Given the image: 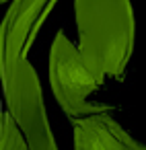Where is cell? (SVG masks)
Segmentation results:
<instances>
[{"instance_id":"obj_4","label":"cell","mask_w":146,"mask_h":150,"mask_svg":"<svg viewBox=\"0 0 146 150\" xmlns=\"http://www.w3.org/2000/svg\"><path fill=\"white\" fill-rule=\"evenodd\" d=\"M74 150H146V144L128 134L109 111L72 119Z\"/></svg>"},{"instance_id":"obj_2","label":"cell","mask_w":146,"mask_h":150,"mask_svg":"<svg viewBox=\"0 0 146 150\" xmlns=\"http://www.w3.org/2000/svg\"><path fill=\"white\" fill-rule=\"evenodd\" d=\"M2 93L6 107L23 134L27 150H58L35 68L31 64H21L2 80Z\"/></svg>"},{"instance_id":"obj_1","label":"cell","mask_w":146,"mask_h":150,"mask_svg":"<svg viewBox=\"0 0 146 150\" xmlns=\"http://www.w3.org/2000/svg\"><path fill=\"white\" fill-rule=\"evenodd\" d=\"M74 17L78 41L60 29L50 52L52 91L70 121L111 111L91 97L123 78L136 33L130 0H74Z\"/></svg>"},{"instance_id":"obj_3","label":"cell","mask_w":146,"mask_h":150,"mask_svg":"<svg viewBox=\"0 0 146 150\" xmlns=\"http://www.w3.org/2000/svg\"><path fill=\"white\" fill-rule=\"evenodd\" d=\"M58 0H13L0 23V72L27 60L39 29Z\"/></svg>"},{"instance_id":"obj_5","label":"cell","mask_w":146,"mask_h":150,"mask_svg":"<svg viewBox=\"0 0 146 150\" xmlns=\"http://www.w3.org/2000/svg\"><path fill=\"white\" fill-rule=\"evenodd\" d=\"M0 150H27L23 134L6 107L2 86H0Z\"/></svg>"}]
</instances>
